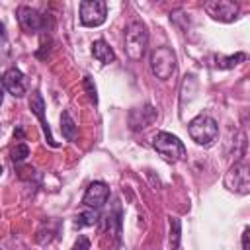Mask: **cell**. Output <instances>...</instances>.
Listing matches in <instances>:
<instances>
[{"label": "cell", "instance_id": "6da1fadb", "mask_svg": "<svg viewBox=\"0 0 250 250\" xmlns=\"http://www.w3.org/2000/svg\"><path fill=\"white\" fill-rule=\"evenodd\" d=\"M188 133L199 146H211L219 137V125L211 115L199 113L188 123Z\"/></svg>", "mask_w": 250, "mask_h": 250}, {"label": "cell", "instance_id": "7a4b0ae2", "mask_svg": "<svg viewBox=\"0 0 250 250\" xmlns=\"http://www.w3.org/2000/svg\"><path fill=\"white\" fill-rule=\"evenodd\" d=\"M152 146H154V150H156L164 160H168V162H182V160H186V156H188L184 143H182L176 135H172V133H168V131H158V133L152 137Z\"/></svg>", "mask_w": 250, "mask_h": 250}, {"label": "cell", "instance_id": "3957f363", "mask_svg": "<svg viewBox=\"0 0 250 250\" xmlns=\"http://www.w3.org/2000/svg\"><path fill=\"white\" fill-rule=\"evenodd\" d=\"M148 31L143 21H131L125 29V53L131 61H141L146 53Z\"/></svg>", "mask_w": 250, "mask_h": 250}, {"label": "cell", "instance_id": "277c9868", "mask_svg": "<svg viewBox=\"0 0 250 250\" xmlns=\"http://www.w3.org/2000/svg\"><path fill=\"white\" fill-rule=\"evenodd\" d=\"M178 66L176 53L170 47H156L150 53V70L158 80H168L174 76Z\"/></svg>", "mask_w": 250, "mask_h": 250}, {"label": "cell", "instance_id": "5b68a950", "mask_svg": "<svg viewBox=\"0 0 250 250\" xmlns=\"http://www.w3.org/2000/svg\"><path fill=\"white\" fill-rule=\"evenodd\" d=\"M225 188L229 191L246 195L250 193V168L244 160H236L225 174Z\"/></svg>", "mask_w": 250, "mask_h": 250}, {"label": "cell", "instance_id": "8992f818", "mask_svg": "<svg viewBox=\"0 0 250 250\" xmlns=\"http://www.w3.org/2000/svg\"><path fill=\"white\" fill-rule=\"evenodd\" d=\"M107 18V4L104 0L80 2V23L86 27H100Z\"/></svg>", "mask_w": 250, "mask_h": 250}, {"label": "cell", "instance_id": "52a82bcc", "mask_svg": "<svg viewBox=\"0 0 250 250\" xmlns=\"http://www.w3.org/2000/svg\"><path fill=\"white\" fill-rule=\"evenodd\" d=\"M205 12L217 21L230 23L238 18L240 6L232 0H209V2H205Z\"/></svg>", "mask_w": 250, "mask_h": 250}, {"label": "cell", "instance_id": "ba28073f", "mask_svg": "<svg viewBox=\"0 0 250 250\" xmlns=\"http://www.w3.org/2000/svg\"><path fill=\"white\" fill-rule=\"evenodd\" d=\"M29 109H31V113L39 119V125H41V129H43V135H45L47 143H49L53 148H57L59 143L55 141V137H53V133H51V127H49V121L45 119V100H43V96H41L39 90H33V92H31V96H29Z\"/></svg>", "mask_w": 250, "mask_h": 250}, {"label": "cell", "instance_id": "9c48e42d", "mask_svg": "<svg viewBox=\"0 0 250 250\" xmlns=\"http://www.w3.org/2000/svg\"><path fill=\"white\" fill-rule=\"evenodd\" d=\"M16 16H18V21L25 33H39L45 25L43 14L31 6H20L16 10Z\"/></svg>", "mask_w": 250, "mask_h": 250}, {"label": "cell", "instance_id": "30bf717a", "mask_svg": "<svg viewBox=\"0 0 250 250\" xmlns=\"http://www.w3.org/2000/svg\"><path fill=\"white\" fill-rule=\"evenodd\" d=\"M107 197H109V188L105 182H92L86 191H84V197H82V203L88 207V209H94V211H100L105 203H107Z\"/></svg>", "mask_w": 250, "mask_h": 250}, {"label": "cell", "instance_id": "8fae6325", "mask_svg": "<svg viewBox=\"0 0 250 250\" xmlns=\"http://www.w3.org/2000/svg\"><path fill=\"white\" fill-rule=\"evenodd\" d=\"M156 117H158L156 107L150 104H145L143 107H135L129 111V125L133 131H143V129L150 127L156 121Z\"/></svg>", "mask_w": 250, "mask_h": 250}, {"label": "cell", "instance_id": "7c38bea8", "mask_svg": "<svg viewBox=\"0 0 250 250\" xmlns=\"http://www.w3.org/2000/svg\"><path fill=\"white\" fill-rule=\"evenodd\" d=\"M2 86L4 90H8L14 98H23L25 96V90H27V82H25V76L20 68L12 66L8 68L4 74H2Z\"/></svg>", "mask_w": 250, "mask_h": 250}, {"label": "cell", "instance_id": "4fadbf2b", "mask_svg": "<svg viewBox=\"0 0 250 250\" xmlns=\"http://www.w3.org/2000/svg\"><path fill=\"white\" fill-rule=\"evenodd\" d=\"M92 55H94V59H96L98 62H102V64H109V62L115 61L113 49H111L104 39H96V41L92 43Z\"/></svg>", "mask_w": 250, "mask_h": 250}, {"label": "cell", "instance_id": "5bb4252c", "mask_svg": "<svg viewBox=\"0 0 250 250\" xmlns=\"http://www.w3.org/2000/svg\"><path fill=\"white\" fill-rule=\"evenodd\" d=\"M61 133H62V137L66 141H76V137H78V125L72 119L70 111H62L61 113Z\"/></svg>", "mask_w": 250, "mask_h": 250}, {"label": "cell", "instance_id": "9a60e30c", "mask_svg": "<svg viewBox=\"0 0 250 250\" xmlns=\"http://www.w3.org/2000/svg\"><path fill=\"white\" fill-rule=\"evenodd\" d=\"M246 59H248L246 53H234L229 57H215V66L217 68H234L236 64L244 62Z\"/></svg>", "mask_w": 250, "mask_h": 250}, {"label": "cell", "instance_id": "2e32d148", "mask_svg": "<svg viewBox=\"0 0 250 250\" xmlns=\"http://www.w3.org/2000/svg\"><path fill=\"white\" fill-rule=\"evenodd\" d=\"M98 219H100L98 211H94V209H86V211H82V213L76 215V219H74V227H76V229H82V227H94V225L98 223Z\"/></svg>", "mask_w": 250, "mask_h": 250}, {"label": "cell", "instance_id": "e0dca14e", "mask_svg": "<svg viewBox=\"0 0 250 250\" xmlns=\"http://www.w3.org/2000/svg\"><path fill=\"white\" fill-rule=\"evenodd\" d=\"M182 240V223L178 217H170V248L176 250Z\"/></svg>", "mask_w": 250, "mask_h": 250}, {"label": "cell", "instance_id": "ac0fdd59", "mask_svg": "<svg viewBox=\"0 0 250 250\" xmlns=\"http://www.w3.org/2000/svg\"><path fill=\"white\" fill-rule=\"evenodd\" d=\"M27 156H29V146H27L25 143H18V145L12 148V160H14V162H23Z\"/></svg>", "mask_w": 250, "mask_h": 250}, {"label": "cell", "instance_id": "d6986e66", "mask_svg": "<svg viewBox=\"0 0 250 250\" xmlns=\"http://www.w3.org/2000/svg\"><path fill=\"white\" fill-rule=\"evenodd\" d=\"M84 88H86V94H88L90 102L98 104V90H96V84H94L92 76H84Z\"/></svg>", "mask_w": 250, "mask_h": 250}, {"label": "cell", "instance_id": "ffe728a7", "mask_svg": "<svg viewBox=\"0 0 250 250\" xmlns=\"http://www.w3.org/2000/svg\"><path fill=\"white\" fill-rule=\"evenodd\" d=\"M90 238L88 236H84V234H80L78 238H76V242H74V246H72V250H90Z\"/></svg>", "mask_w": 250, "mask_h": 250}, {"label": "cell", "instance_id": "44dd1931", "mask_svg": "<svg viewBox=\"0 0 250 250\" xmlns=\"http://www.w3.org/2000/svg\"><path fill=\"white\" fill-rule=\"evenodd\" d=\"M248 236H250V229L246 227L242 232V250H248Z\"/></svg>", "mask_w": 250, "mask_h": 250}, {"label": "cell", "instance_id": "7402d4cb", "mask_svg": "<svg viewBox=\"0 0 250 250\" xmlns=\"http://www.w3.org/2000/svg\"><path fill=\"white\" fill-rule=\"evenodd\" d=\"M4 102V86H2V78H0V105Z\"/></svg>", "mask_w": 250, "mask_h": 250}, {"label": "cell", "instance_id": "603a6c76", "mask_svg": "<svg viewBox=\"0 0 250 250\" xmlns=\"http://www.w3.org/2000/svg\"><path fill=\"white\" fill-rule=\"evenodd\" d=\"M0 174H2V164H0Z\"/></svg>", "mask_w": 250, "mask_h": 250}]
</instances>
